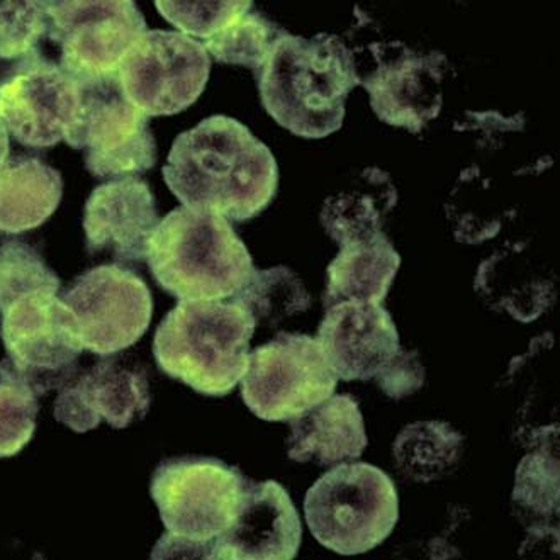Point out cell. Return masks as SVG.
Returning <instances> with one entry per match:
<instances>
[{
    "mask_svg": "<svg viewBox=\"0 0 560 560\" xmlns=\"http://www.w3.org/2000/svg\"><path fill=\"white\" fill-rule=\"evenodd\" d=\"M285 33L266 15L250 11L202 45L220 63L242 65L257 73L269 60L277 39Z\"/></svg>",
    "mask_w": 560,
    "mask_h": 560,
    "instance_id": "484cf974",
    "label": "cell"
},
{
    "mask_svg": "<svg viewBox=\"0 0 560 560\" xmlns=\"http://www.w3.org/2000/svg\"><path fill=\"white\" fill-rule=\"evenodd\" d=\"M211 73L202 43L180 31H147L119 65L129 103L150 116H174L201 97Z\"/></svg>",
    "mask_w": 560,
    "mask_h": 560,
    "instance_id": "8fae6325",
    "label": "cell"
},
{
    "mask_svg": "<svg viewBox=\"0 0 560 560\" xmlns=\"http://www.w3.org/2000/svg\"><path fill=\"white\" fill-rule=\"evenodd\" d=\"M46 35L45 2L0 0V67L9 70L38 55L39 42Z\"/></svg>",
    "mask_w": 560,
    "mask_h": 560,
    "instance_id": "4316f807",
    "label": "cell"
},
{
    "mask_svg": "<svg viewBox=\"0 0 560 560\" xmlns=\"http://www.w3.org/2000/svg\"><path fill=\"white\" fill-rule=\"evenodd\" d=\"M159 223L150 186L137 177L116 178L95 187L85 205L88 252H106L116 261L147 260Z\"/></svg>",
    "mask_w": 560,
    "mask_h": 560,
    "instance_id": "e0dca14e",
    "label": "cell"
},
{
    "mask_svg": "<svg viewBox=\"0 0 560 560\" xmlns=\"http://www.w3.org/2000/svg\"><path fill=\"white\" fill-rule=\"evenodd\" d=\"M464 436L445 421H417L394 440L398 469L417 482L439 481L454 470L463 454Z\"/></svg>",
    "mask_w": 560,
    "mask_h": 560,
    "instance_id": "cb8c5ba5",
    "label": "cell"
},
{
    "mask_svg": "<svg viewBox=\"0 0 560 560\" xmlns=\"http://www.w3.org/2000/svg\"><path fill=\"white\" fill-rule=\"evenodd\" d=\"M147 261L156 284L178 301L232 300L255 270L226 218L184 206L160 221Z\"/></svg>",
    "mask_w": 560,
    "mask_h": 560,
    "instance_id": "277c9868",
    "label": "cell"
},
{
    "mask_svg": "<svg viewBox=\"0 0 560 560\" xmlns=\"http://www.w3.org/2000/svg\"><path fill=\"white\" fill-rule=\"evenodd\" d=\"M316 340L345 383L377 377L402 349L389 311L372 303L349 301L328 307Z\"/></svg>",
    "mask_w": 560,
    "mask_h": 560,
    "instance_id": "2e32d148",
    "label": "cell"
},
{
    "mask_svg": "<svg viewBox=\"0 0 560 560\" xmlns=\"http://www.w3.org/2000/svg\"><path fill=\"white\" fill-rule=\"evenodd\" d=\"M513 501L532 516L553 518L559 515V458L526 455L516 470Z\"/></svg>",
    "mask_w": 560,
    "mask_h": 560,
    "instance_id": "f546056e",
    "label": "cell"
},
{
    "mask_svg": "<svg viewBox=\"0 0 560 560\" xmlns=\"http://www.w3.org/2000/svg\"><path fill=\"white\" fill-rule=\"evenodd\" d=\"M60 172L33 156H15L0 168V232L9 235L42 226L61 202Z\"/></svg>",
    "mask_w": 560,
    "mask_h": 560,
    "instance_id": "44dd1931",
    "label": "cell"
},
{
    "mask_svg": "<svg viewBox=\"0 0 560 560\" xmlns=\"http://www.w3.org/2000/svg\"><path fill=\"white\" fill-rule=\"evenodd\" d=\"M156 9L160 14L180 30V33L194 38L208 39L214 38L218 33L230 26L233 21L242 18L246 12L254 8L252 0L236 2V0H226V2H167V0H156Z\"/></svg>",
    "mask_w": 560,
    "mask_h": 560,
    "instance_id": "f1b7e54d",
    "label": "cell"
},
{
    "mask_svg": "<svg viewBox=\"0 0 560 560\" xmlns=\"http://www.w3.org/2000/svg\"><path fill=\"white\" fill-rule=\"evenodd\" d=\"M163 180L184 208L245 223L273 201L279 167L245 125L211 116L175 138Z\"/></svg>",
    "mask_w": 560,
    "mask_h": 560,
    "instance_id": "6da1fadb",
    "label": "cell"
},
{
    "mask_svg": "<svg viewBox=\"0 0 560 560\" xmlns=\"http://www.w3.org/2000/svg\"><path fill=\"white\" fill-rule=\"evenodd\" d=\"M119 362L103 360L65 384L55 401V418L77 433L94 430L103 420L116 430L143 420L152 401L147 377Z\"/></svg>",
    "mask_w": 560,
    "mask_h": 560,
    "instance_id": "ac0fdd59",
    "label": "cell"
},
{
    "mask_svg": "<svg viewBox=\"0 0 560 560\" xmlns=\"http://www.w3.org/2000/svg\"><path fill=\"white\" fill-rule=\"evenodd\" d=\"M337 384L316 338L282 331L248 355L242 398L260 420L291 421L331 398Z\"/></svg>",
    "mask_w": 560,
    "mask_h": 560,
    "instance_id": "9c48e42d",
    "label": "cell"
},
{
    "mask_svg": "<svg viewBox=\"0 0 560 560\" xmlns=\"http://www.w3.org/2000/svg\"><path fill=\"white\" fill-rule=\"evenodd\" d=\"M57 294L30 292L0 311L8 352L0 362V378L18 381L36 396L69 383L84 350L75 316Z\"/></svg>",
    "mask_w": 560,
    "mask_h": 560,
    "instance_id": "52a82bcc",
    "label": "cell"
},
{
    "mask_svg": "<svg viewBox=\"0 0 560 560\" xmlns=\"http://www.w3.org/2000/svg\"><path fill=\"white\" fill-rule=\"evenodd\" d=\"M80 89L79 113L65 141L84 150L88 171L95 178H126L155 167L156 143L148 116L125 97L118 75Z\"/></svg>",
    "mask_w": 560,
    "mask_h": 560,
    "instance_id": "ba28073f",
    "label": "cell"
},
{
    "mask_svg": "<svg viewBox=\"0 0 560 560\" xmlns=\"http://www.w3.org/2000/svg\"><path fill=\"white\" fill-rule=\"evenodd\" d=\"M377 384L389 398L402 399L417 393L424 383V369L417 350H402L398 357L377 375Z\"/></svg>",
    "mask_w": 560,
    "mask_h": 560,
    "instance_id": "1f68e13d",
    "label": "cell"
},
{
    "mask_svg": "<svg viewBox=\"0 0 560 560\" xmlns=\"http://www.w3.org/2000/svg\"><path fill=\"white\" fill-rule=\"evenodd\" d=\"M396 202L398 192L389 174L365 168L323 202L322 224L326 235L343 246L381 232Z\"/></svg>",
    "mask_w": 560,
    "mask_h": 560,
    "instance_id": "7402d4cb",
    "label": "cell"
},
{
    "mask_svg": "<svg viewBox=\"0 0 560 560\" xmlns=\"http://www.w3.org/2000/svg\"><path fill=\"white\" fill-rule=\"evenodd\" d=\"M474 288L489 304L503 306L523 323L537 319L553 300L552 280L532 273L530 264L516 248L482 261Z\"/></svg>",
    "mask_w": 560,
    "mask_h": 560,
    "instance_id": "603a6c76",
    "label": "cell"
},
{
    "mask_svg": "<svg viewBox=\"0 0 560 560\" xmlns=\"http://www.w3.org/2000/svg\"><path fill=\"white\" fill-rule=\"evenodd\" d=\"M401 257L383 232L340 246L329 264L323 304L325 310L340 303L381 304L398 276Z\"/></svg>",
    "mask_w": 560,
    "mask_h": 560,
    "instance_id": "ffe728a7",
    "label": "cell"
},
{
    "mask_svg": "<svg viewBox=\"0 0 560 560\" xmlns=\"http://www.w3.org/2000/svg\"><path fill=\"white\" fill-rule=\"evenodd\" d=\"M368 432L359 402L350 394H337L291 420L288 455L295 463L335 466L362 457Z\"/></svg>",
    "mask_w": 560,
    "mask_h": 560,
    "instance_id": "d6986e66",
    "label": "cell"
},
{
    "mask_svg": "<svg viewBox=\"0 0 560 560\" xmlns=\"http://www.w3.org/2000/svg\"><path fill=\"white\" fill-rule=\"evenodd\" d=\"M9 160V133L4 122L0 121V168Z\"/></svg>",
    "mask_w": 560,
    "mask_h": 560,
    "instance_id": "d6a6232c",
    "label": "cell"
},
{
    "mask_svg": "<svg viewBox=\"0 0 560 560\" xmlns=\"http://www.w3.org/2000/svg\"><path fill=\"white\" fill-rule=\"evenodd\" d=\"M242 304L255 322L277 325L289 316L310 310L311 300L306 288L288 267L254 270L245 288L232 298Z\"/></svg>",
    "mask_w": 560,
    "mask_h": 560,
    "instance_id": "d4e9b609",
    "label": "cell"
},
{
    "mask_svg": "<svg viewBox=\"0 0 560 560\" xmlns=\"http://www.w3.org/2000/svg\"><path fill=\"white\" fill-rule=\"evenodd\" d=\"M369 49L375 69L360 75V85L371 95L372 109L394 128L421 133L442 110L447 57L440 51L421 54L401 42L372 43Z\"/></svg>",
    "mask_w": 560,
    "mask_h": 560,
    "instance_id": "5bb4252c",
    "label": "cell"
},
{
    "mask_svg": "<svg viewBox=\"0 0 560 560\" xmlns=\"http://www.w3.org/2000/svg\"><path fill=\"white\" fill-rule=\"evenodd\" d=\"M48 35L60 46V67L85 84L118 75L119 65L147 33L133 0L45 2Z\"/></svg>",
    "mask_w": 560,
    "mask_h": 560,
    "instance_id": "30bf717a",
    "label": "cell"
},
{
    "mask_svg": "<svg viewBox=\"0 0 560 560\" xmlns=\"http://www.w3.org/2000/svg\"><path fill=\"white\" fill-rule=\"evenodd\" d=\"M38 396L24 384L0 378V458L14 457L35 435Z\"/></svg>",
    "mask_w": 560,
    "mask_h": 560,
    "instance_id": "4dcf8cb0",
    "label": "cell"
},
{
    "mask_svg": "<svg viewBox=\"0 0 560 560\" xmlns=\"http://www.w3.org/2000/svg\"><path fill=\"white\" fill-rule=\"evenodd\" d=\"M257 322L233 300L180 301L156 329L160 371L196 393L223 398L246 369Z\"/></svg>",
    "mask_w": 560,
    "mask_h": 560,
    "instance_id": "3957f363",
    "label": "cell"
},
{
    "mask_svg": "<svg viewBox=\"0 0 560 560\" xmlns=\"http://www.w3.org/2000/svg\"><path fill=\"white\" fill-rule=\"evenodd\" d=\"M80 101L79 82L39 54L0 79V121L24 147L49 148L65 140Z\"/></svg>",
    "mask_w": 560,
    "mask_h": 560,
    "instance_id": "4fadbf2b",
    "label": "cell"
},
{
    "mask_svg": "<svg viewBox=\"0 0 560 560\" xmlns=\"http://www.w3.org/2000/svg\"><path fill=\"white\" fill-rule=\"evenodd\" d=\"M248 477L214 457H174L153 474V501L167 534L152 559H211L212 544L230 528Z\"/></svg>",
    "mask_w": 560,
    "mask_h": 560,
    "instance_id": "5b68a950",
    "label": "cell"
},
{
    "mask_svg": "<svg viewBox=\"0 0 560 560\" xmlns=\"http://www.w3.org/2000/svg\"><path fill=\"white\" fill-rule=\"evenodd\" d=\"M311 534L338 556H360L381 546L399 520L398 489L372 464H338L304 498Z\"/></svg>",
    "mask_w": 560,
    "mask_h": 560,
    "instance_id": "8992f818",
    "label": "cell"
},
{
    "mask_svg": "<svg viewBox=\"0 0 560 560\" xmlns=\"http://www.w3.org/2000/svg\"><path fill=\"white\" fill-rule=\"evenodd\" d=\"M255 77L267 113L306 140L340 131L347 97L360 85L352 49L326 33L313 38L280 36Z\"/></svg>",
    "mask_w": 560,
    "mask_h": 560,
    "instance_id": "7a4b0ae2",
    "label": "cell"
},
{
    "mask_svg": "<svg viewBox=\"0 0 560 560\" xmlns=\"http://www.w3.org/2000/svg\"><path fill=\"white\" fill-rule=\"evenodd\" d=\"M60 291V277L46 266L42 255L23 242L0 245V311L21 295Z\"/></svg>",
    "mask_w": 560,
    "mask_h": 560,
    "instance_id": "83f0119b",
    "label": "cell"
},
{
    "mask_svg": "<svg viewBox=\"0 0 560 560\" xmlns=\"http://www.w3.org/2000/svg\"><path fill=\"white\" fill-rule=\"evenodd\" d=\"M303 541V523L279 482L246 481L235 520L214 540L212 560H292Z\"/></svg>",
    "mask_w": 560,
    "mask_h": 560,
    "instance_id": "9a60e30c",
    "label": "cell"
},
{
    "mask_svg": "<svg viewBox=\"0 0 560 560\" xmlns=\"http://www.w3.org/2000/svg\"><path fill=\"white\" fill-rule=\"evenodd\" d=\"M60 300L72 311L84 349L107 357L133 347L152 323V292L133 270L101 266L75 277Z\"/></svg>",
    "mask_w": 560,
    "mask_h": 560,
    "instance_id": "7c38bea8",
    "label": "cell"
}]
</instances>
